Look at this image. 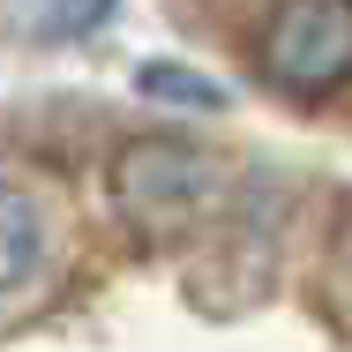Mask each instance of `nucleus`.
I'll return each mask as SVG.
<instances>
[{"label":"nucleus","mask_w":352,"mask_h":352,"mask_svg":"<svg viewBox=\"0 0 352 352\" xmlns=\"http://www.w3.org/2000/svg\"><path fill=\"white\" fill-rule=\"evenodd\" d=\"M38 248H45V225H38V203L23 188H0V292L38 270Z\"/></svg>","instance_id":"nucleus-4"},{"label":"nucleus","mask_w":352,"mask_h":352,"mask_svg":"<svg viewBox=\"0 0 352 352\" xmlns=\"http://www.w3.org/2000/svg\"><path fill=\"white\" fill-rule=\"evenodd\" d=\"M105 15H113V0H0V23H8V38H23V45L90 38Z\"/></svg>","instance_id":"nucleus-3"},{"label":"nucleus","mask_w":352,"mask_h":352,"mask_svg":"<svg viewBox=\"0 0 352 352\" xmlns=\"http://www.w3.org/2000/svg\"><path fill=\"white\" fill-rule=\"evenodd\" d=\"M142 90H157V98H180V105H217V82H203V75L188 68H142Z\"/></svg>","instance_id":"nucleus-5"},{"label":"nucleus","mask_w":352,"mask_h":352,"mask_svg":"<svg viewBox=\"0 0 352 352\" xmlns=\"http://www.w3.org/2000/svg\"><path fill=\"white\" fill-rule=\"evenodd\" d=\"M263 75L292 98L352 82V0H278L263 30Z\"/></svg>","instance_id":"nucleus-1"},{"label":"nucleus","mask_w":352,"mask_h":352,"mask_svg":"<svg viewBox=\"0 0 352 352\" xmlns=\"http://www.w3.org/2000/svg\"><path fill=\"white\" fill-rule=\"evenodd\" d=\"M113 195L142 225H188L217 203V165L188 142H128L113 157Z\"/></svg>","instance_id":"nucleus-2"}]
</instances>
